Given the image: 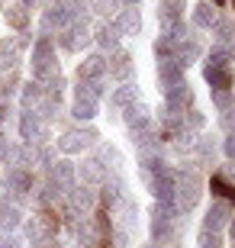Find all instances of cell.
<instances>
[{"label": "cell", "instance_id": "1", "mask_svg": "<svg viewBox=\"0 0 235 248\" xmlns=\"http://www.w3.org/2000/svg\"><path fill=\"white\" fill-rule=\"evenodd\" d=\"M29 64H32V81H39V84H46L48 78L62 74L58 71V52H55L52 39L39 36L36 42H32V62Z\"/></svg>", "mask_w": 235, "mask_h": 248}, {"label": "cell", "instance_id": "2", "mask_svg": "<svg viewBox=\"0 0 235 248\" xmlns=\"http://www.w3.org/2000/svg\"><path fill=\"white\" fill-rule=\"evenodd\" d=\"M177 219H181V213L174 210L171 203H155V210H152V242L155 245H171L177 239Z\"/></svg>", "mask_w": 235, "mask_h": 248}, {"label": "cell", "instance_id": "3", "mask_svg": "<svg viewBox=\"0 0 235 248\" xmlns=\"http://www.w3.org/2000/svg\"><path fill=\"white\" fill-rule=\"evenodd\" d=\"M200 193H203V181H200L197 171H181L177 181H174V210L187 213L197 206Z\"/></svg>", "mask_w": 235, "mask_h": 248}, {"label": "cell", "instance_id": "4", "mask_svg": "<svg viewBox=\"0 0 235 248\" xmlns=\"http://www.w3.org/2000/svg\"><path fill=\"white\" fill-rule=\"evenodd\" d=\"M97 129L91 126H78V129H68V132H62L58 136V152L62 155H78V152H84V148L97 145Z\"/></svg>", "mask_w": 235, "mask_h": 248}, {"label": "cell", "instance_id": "5", "mask_svg": "<svg viewBox=\"0 0 235 248\" xmlns=\"http://www.w3.org/2000/svg\"><path fill=\"white\" fill-rule=\"evenodd\" d=\"M58 42H62L64 52H84V48L94 42V32H91V26H87V19H74L71 26L58 36Z\"/></svg>", "mask_w": 235, "mask_h": 248}, {"label": "cell", "instance_id": "6", "mask_svg": "<svg viewBox=\"0 0 235 248\" xmlns=\"http://www.w3.org/2000/svg\"><path fill=\"white\" fill-rule=\"evenodd\" d=\"M3 190L13 197V203L32 197V174L23 171V168H7L3 171Z\"/></svg>", "mask_w": 235, "mask_h": 248}, {"label": "cell", "instance_id": "7", "mask_svg": "<svg viewBox=\"0 0 235 248\" xmlns=\"http://www.w3.org/2000/svg\"><path fill=\"white\" fill-rule=\"evenodd\" d=\"M71 26V16H68V10H64L62 0H55L48 3V10L42 13V36L52 39V36H62L64 29Z\"/></svg>", "mask_w": 235, "mask_h": 248}, {"label": "cell", "instance_id": "8", "mask_svg": "<svg viewBox=\"0 0 235 248\" xmlns=\"http://www.w3.org/2000/svg\"><path fill=\"white\" fill-rule=\"evenodd\" d=\"M64 203L71 206L74 213H81V216H91L94 206H97V190L87 184H74L64 190Z\"/></svg>", "mask_w": 235, "mask_h": 248}, {"label": "cell", "instance_id": "9", "mask_svg": "<svg viewBox=\"0 0 235 248\" xmlns=\"http://www.w3.org/2000/svg\"><path fill=\"white\" fill-rule=\"evenodd\" d=\"M29 42L32 39L23 32V36H13V39H3L0 42V71H13L19 64V58H23V52L29 48Z\"/></svg>", "mask_w": 235, "mask_h": 248}, {"label": "cell", "instance_id": "10", "mask_svg": "<svg viewBox=\"0 0 235 248\" xmlns=\"http://www.w3.org/2000/svg\"><path fill=\"white\" fill-rule=\"evenodd\" d=\"M19 139H23V145H39V142H46V126H42V120H39L32 110L19 113Z\"/></svg>", "mask_w": 235, "mask_h": 248}, {"label": "cell", "instance_id": "11", "mask_svg": "<svg viewBox=\"0 0 235 248\" xmlns=\"http://www.w3.org/2000/svg\"><path fill=\"white\" fill-rule=\"evenodd\" d=\"M74 177H78L81 184H87V187H100L110 174H107V168L97 161V155H91V158H84L81 165H74Z\"/></svg>", "mask_w": 235, "mask_h": 248}, {"label": "cell", "instance_id": "12", "mask_svg": "<svg viewBox=\"0 0 235 248\" xmlns=\"http://www.w3.org/2000/svg\"><path fill=\"white\" fill-rule=\"evenodd\" d=\"M190 103H193V87H190L187 81H177V84H171V87L164 91V107H171V110L187 113Z\"/></svg>", "mask_w": 235, "mask_h": 248}, {"label": "cell", "instance_id": "13", "mask_svg": "<svg viewBox=\"0 0 235 248\" xmlns=\"http://www.w3.org/2000/svg\"><path fill=\"white\" fill-rule=\"evenodd\" d=\"M229 219H232V203L226 200H213L206 210V219H203V229L209 232H222L229 226Z\"/></svg>", "mask_w": 235, "mask_h": 248}, {"label": "cell", "instance_id": "14", "mask_svg": "<svg viewBox=\"0 0 235 248\" xmlns=\"http://www.w3.org/2000/svg\"><path fill=\"white\" fill-rule=\"evenodd\" d=\"M107 78V55H84V62L78 64V81H103Z\"/></svg>", "mask_w": 235, "mask_h": 248}, {"label": "cell", "instance_id": "15", "mask_svg": "<svg viewBox=\"0 0 235 248\" xmlns=\"http://www.w3.org/2000/svg\"><path fill=\"white\" fill-rule=\"evenodd\" d=\"M132 103H139V91H136V84H119V87H113L110 91V110L113 113H126Z\"/></svg>", "mask_w": 235, "mask_h": 248}, {"label": "cell", "instance_id": "16", "mask_svg": "<svg viewBox=\"0 0 235 248\" xmlns=\"http://www.w3.org/2000/svg\"><path fill=\"white\" fill-rule=\"evenodd\" d=\"M107 74L126 84L129 78H132V55H129V52H123V48H116V52L107 58Z\"/></svg>", "mask_w": 235, "mask_h": 248}, {"label": "cell", "instance_id": "17", "mask_svg": "<svg viewBox=\"0 0 235 248\" xmlns=\"http://www.w3.org/2000/svg\"><path fill=\"white\" fill-rule=\"evenodd\" d=\"M48 181H55L62 190L74 187V184H78V177H74V165L68 161V158H55L52 165H48Z\"/></svg>", "mask_w": 235, "mask_h": 248}, {"label": "cell", "instance_id": "18", "mask_svg": "<svg viewBox=\"0 0 235 248\" xmlns=\"http://www.w3.org/2000/svg\"><path fill=\"white\" fill-rule=\"evenodd\" d=\"M113 26H116L119 36H136L139 29H142V13H139V7H126V10H119L116 19H113Z\"/></svg>", "mask_w": 235, "mask_h": 248}, {"label": "cell", "instance_id": "19", "mask_svg": "<svg viewBox=\"0 0 235 248\" xmlns=\"http://www.w3.org/2000/svg\"><path fill=\"white\" fill-rule=\"evenodd\" d=\"M97 200L103 203V206H107V210H116L119 203L126 200V190H123V181H119V177H113V181H103V184H100V193H97Z\"/></svg>", "mask_w": 235, "mask_h": 248}, {"label": "cell", "instance_id": "20", "mask_svg": "<svg viewBox=\"0 0 235 248\" xmlns=\"http://www.w3.org/2000/svg\"><path fill=\"white\" fill-rule=\"evenodd\" d=\"M0 10H3V19H7L13 29H19V32H26L29 26V10L19 3V0H3L0 3Z\"/></svg>", "mask_w": 235, "mask_h": 248}, {"label": "cell", "instance_id": "21", "mask_svg": "<svg viewBox=\"0 0 235 248\" xmlns=\"http://www.w3.org/2000/svg\"><path fill=\"white\" fill-rule=\"evenodd\" d=\"M184 0H161L158 3V23H161V29H171L177 26V23H184Z\"/></svg>", "mask_w": 235, "mask_h": 248}, {"label": "cell", "instance_id": "22", "mask_svg": "<svg viewBox=\"0 0 235 248\" xmlns=\"http://www.w3.org/2000/svg\"><path fill=\"white\" fill-rule=\"evenodd\" d=\"M203 78L209 84V93H229L232 91V68H203Z\"/></svg>", "mask_w": 235, "mask_h": 248}, {"label": "cell", "instance_id": "23", "mask_svg": "<svg viewBox=\"0 0 235 248\" xmlns=\"http://www.w3.org/2000/svg\"><path fill=\"white\" fill-rule=\"evenodd\" d=\"M184 81V68L177 62H174L171 55L168 58H158V84H161V91H168L171 84Z\"/></svg>", "mask_w": 235, "mask_h": 248}, {"label": "cell", "instance_id": "24", "mask_svg": "<svg viewBox=\"0 0 235 248\" xmlns=\"http://www.w3.org/2000/svg\"><path fill=\"white\" fill-rule=\"evenodd\" d=\"M23 226V213L13 200H0V229L3 232H13Z\"/></svg>", "mask_w": 235, "mask_h": 248}, {"label": "cell", "instance_id": "25", "mask_svg": "<svg viewBox=\"0 0 235 248\" xmlns=\"http://www.w3.org/2000/svg\"><path fill=\"white\" fill-rule=\"evenodd\" d=\"M94 32V42H97L100 48H107V52H116L119 48V32L113 23H100L97 29H91Z\"/></svg>", "mask_w": 235, "mask_h": 248}, {"label": "cell", "instance_id": "26", "mask_svg": "<svg viewBox=\"0 0 235 248\" xmlns=\"http://www.w3.org/2000/svg\"><path fill=\"white\" fill-rule=\"evenodd\" d=\"M42 120V126L46 123H52V120H58V113H62V97H55V93H46L42 100H39V107L32 110Z\"/></svg>", "mask_w": 235, "mask_h": 248}, {"label": "cell", "instance_id": "27", "mask_svg": "<svg viewBox=\"0 0 235 248\" xmlns=\"http://www.w3.org/2000/svg\"><path fill=\"white\" fill-rule=\"evenodd\" d=\"M216 7H213V0H200L197 7H193V26L200 29H213V23H216Z\"/></svg>", "mask_w": 235, "mask_h": 248}, {"label": "cell", "instance_id": "28", "mask_svg": "<svg viewBox=\"0 0 235 248\" xmlns=\"http://www.w3.org/2000/svg\"><path fill=\"white\" fill-rule=\"evenodd\" d=\"M42 97H46V87H42L39 81H26V84H23V93H19V100H23V110H36Z\"/></svg>", "mask_w": 235, "mask_h": 248}, {"label": "cell", "instance_id": "29", "mask_svg": "<svg viewBox=\"0 0 235 248\" xmlns=\"http://www.w3.org/2000/svg\"><path fill=\"white\" fill-rule=\"evenodd\" d=\"M193 148H197V158L203 165H216L219 148H216V142H213V136H200L197 142H193Z\"/></svg>", "mask_w": 235, "mask_h": 248}, {"label": "cell", "instance_id": "30", "mask_svg": "<svg viewBox=\"0 0 235 248\" xmlns=\"http://www.w3.org/2000/svg\"><path fill=\"white\" fill-rule=\"evenodd\" d=\"M209 187H213V193H216L219 200H226V203L235 200V181H232V177H226V174H213Z\"/></svg>", "mask_w": 235, "mask_h": 248}, {"label": "cell", "instance_id": "31", "mask_svg": "<svg viewBox=\"0 0 235 248\" xmlns=\"http://www.w3.org/2000/svg\"><path fill=\"white\" fill-rule=\"evenodd\" d=\"M103 97V81H78L74 87V100H97Z\"/></svg>", "mask_w": 235, "mask_h": 248}, {"label": "cell", "instance_id": "32", "mask_svg": "<svg viewBox=\"0 0 235 248\" xmlns=\"http://www.w3.org/2000/svg\"><path fill=\"white\" fill-rule=\"evenodd\" d=\"M116 213H119V229H132V222H136V213H139V203L136 200H129V197H126V200H123V203H119V206H116Z\"/></svg>", "mask_w": 235, "mask_h": 248}, {"label": "cell", "instance_id": "33", "mask_svg": "<svg viewBox=\"0 0 235 248\" xmlns=\"http://www.w3.org/2000/svg\"><path fill=\"white\" fill-rule=\"evenodd\" d=\"M213 36L219 39V46H232V39H235V23L232 19H216L213 23Z\"/></svg>", "mask_w": 235, "mask_h": 248}, {"label": "cell", "instance_id": "34", "mask_svg": "<svg viewBox=\"0 0 235 248\" xmlns=\"http://www.w3.org/2000/svg\"><path fill=\"white\" fill-rule=\"evenodd\" d=\"M71 116H74V120H81V123H91L94 116H97V100H74Z\"/></svg>", "mask_w": 235, "mask_h": 248}, {"label": "cell", "instance_id": "35", "mask_svg": "<svg viewBox=\"0 0 235 248\" xmlns=\"http://www.w3.org/2000/svg\"><path fill=\"white\" fill-rule=\"evenodd\" d=\"M64 3V10H68V16H71V23L74 19H87V0H62Z\"/></svg>", "mask_w": 235, "mask_h": 248}, {"label": "cell", "instance_id": "36", "mask_svg": "<svg viewBox=\"0 0 235 248\" xmlns=\"http://www.w3.org/2000/svg\"><path fill=\"white\" fill-rule=\"evenodd\" d=\"M87 7H91L97 16H110L113 10H119V0H87Z\"/></svg>", "mask_w": 235, "mask_h": 248}, {"label": "cell", "instance_id": "37", "mask_svg": "<svg viewBox=\"0 0 235 248\" xmlns=\"http://www.w3.org/2000/svg\"><path fill=\"white\" fill-rule=\"evenodd\" d=\"M197 242H200V248H222V235L219 232H209V229H200Z\"/></svg>", "mask_w": 235, "mask_h": 248}, {"label": "cell", "instance_id": "38", "mask_svg": "<svg viewBox=\"0 0 235 248\" xmlns=\"http://www.w3.org/2000/svg\"><path fill=\"white\" fill-rule=\"evenodd\" d=\"M203 123H206V120H203V113H200V110H187V113H184V129H203Z\"/></svg>", "mask_w": 235, "mask_h": 248}, {"label": "cell", "instance_id": "39", "mask_svg": "<svg viewBox=\"0 0 235 248\" xmlns=\"http://www.w3.org/2000/svg\"><path fill=\"white\" fill-rule=\"evenodd\" d=\"M222 152H226V155L235 161V132H229V136H226V142H222Z\"/></svg>", "mask_w": 235, "mask_h": 248}, {"label": "cell", "instance_id": "40", "mask_svg": "<svg viewBox=\"0 0 235 248\" xmlns=\"http://www.w3.org/2000/svg\"><path fill=\"white\" fill-rule=\"evenodd\" d=\"M0 248H19V242L10 235V232H0Z\"/></svg>", "mask_w": 235, "mask_h": 248}, {"label": "cell", "instance_id": "41", "mask_svg": "<svg viewBox=\"0 0 235 248\" xmlns=\"http://www.w3.org/2000/svg\"><path fill=\"white\" fill-rule=\"evenodd\" d=\"M142 0H119V7H139Z\"/></svg>", "mask_w": 235, "mask_h": 248}, {"label": "cell", "instance_id": "42", "mask_svg": "<svg viewBox=\"0 0 235 248\" xmlns=\"http://www.w3.org/2000/svg\"><path fill=\"white\" fill-rule=\"evenodd\" d=\"M226 229H229V235H232V242H235V216L229 219V226H226Z\"/></svg>", "mask_w": 235, "mask_h": 248}, {"label": "cell", "instance_id": "43", "mask_svg": "<svg viewBox=\"0 0 235 248\" xmlns=\"http://www.w3.org/2000/svg\"><path fill=\"white\" fill-rule=\"evenodd\" d=\"M19 3H23V7H26V10H32V7H36V3H39V0H19Z\"/></svg>", "mask_w": 235, "mask_h": 248}, {"label": "cell", "instance_id": "44", "mask_svg": "<svg viewBox=\"0 0 235 248\" xmlns=\"http://www.w3.org/2000/svg\"><path fill=\"white\" fill-rule=\"evenodd\" d=\"M222 3H226V0H216V7H222Z\"/></svg>", "mask_w": 235, "mask_h": 248}, {"label": "cell", "instance_id": "45", "mask_svg": "<svg viewBox=\"0 0 235 248\" xmlns=\"http://www.w3.org/2000/svg\"><path fill=\"white\" fill-rule=\"evenodd\" d=\"M48 248H58V245H48Z\"/></svg>", "mask_w": 235, "mask_h": 248}, {"label": "cell", "instance_id": "46", "mask_svg": "<svg viewBox=\"0 0 235 248\" xmlns=\"http://www.w3.org/2000/svg\"><path fill=\"white\" fill-rule=\"evenodd\" d=\"M232 107H235V100H232Z\"/></svg>", "mask_w": 235, "mask_h": 248}]
</instances>
